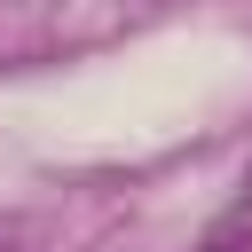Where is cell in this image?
<instances>
[{
	"label": "cell",
	"mask_w": 252,
	"mask_h": 252,
	"mask_svg": "<svg viewBox=\"0 0 252 252\" xmlns=\"http://www.w3.org/2000/svg\"><path fill=\"white\" fill-rule=\"evenodd\" d=\"M197 252H252V205L220 213V220L205 228V244H197Z\"/></svg>",
	"instance_id": "obj_1"
},
{
	"label": "cell",
	"mask_w": 252,
	"mask_h": 252,
	"mask_svg": "<svg viewBox=\"0 0 252 252\" xmlns=\"http://www.w3.org/2000/svg\"><path fill=\"white\" fill-rule=\"evenodd\" d=\"M244 205H252V173H244Z\"/></svg>",
	"instance_id": "obj_2"
}]
</instances>
